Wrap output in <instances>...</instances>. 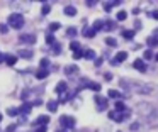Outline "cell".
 Segmentation results:
<instances>
[{"instance_id": "6da1fadb", "label": "cell", "mask_w": 158, "mask_h": 132, "mask_svg": "<svg viewBox=\"0 0 158 132\" xmlns=\"http://www.w3.org/2000/svg\"><path fill=\"white\" fill-rule=\"evenodd\" d=\"M121 86L127 88V90H131V91H136V93H141V95L153 93V85L146 83V81H139V80H127V78H123V80H121Z\"/></svg>"}, {"instance_id": "7a4b0ae2", "label": "cell", "mask_w": 158, "mask_h": 132, "mask_svg": "<svg viewBox=\"0 0 158 132\" xmlns=\"http://www.w3.org/2000/svg\"><path fill=\"white\" fill-rule=\"evenodd\" d=\"M24 15L22 14H10L7 19V24L9 27H12V29H22L24 27Z\"/></svg>"}, {"instance_id": "3957f363", "label": "cell", "mask_w": 158, "mask_h": 132, "mask_svg": "<svg viewBox=\"0 0 158 132\" xmlns=\"http://www.w3.org/2000/svg\"><path fill=\"white\" fill-rule=\"evenodd\" d=\"M129 117H131V112L129 110H124V112H109V118H110V120H114V122H117V124L129 120Z\"/></svg>"}, {"instance_id": "277c9868", "label": "cell", "mask_w": 158, "mask_h": 132, "mask_svg": "<svg viewBox=\"0 0 158 132\" xmlns=\"http://www.w3.org/2000/svg\"><path fill=\"white\" fill-rule=\"evenodd\" d=\"M60 124H61V129H73L75 127V124H77V120L72 117V115H61L60 117Z\"/></svg>"}, {"instance_id": "5b68a950", "label": "cell", "mask_w": 158, "mask_h": 132, "mask_svg": "<svg viewBox=\"0 0 158 132\" xmlns=\"http://www.w3.org/2000/svg\"><path fill=\"white\" fill-rule=\"evenodd\" d=\"M94 102H95V107L99 112H104L109 107V98H104V97H99V95H97V97L94 98Z\"/></svg>"}, {"instance_id": "8992f818", "label": "cell", "mask_w": 158, "mask_h": 132, "mask_svg": "<svg viewBox=\"0 0 158 132\" xmlns=\"http://www.w3.org/2000/svg\"><path fill=\"white\" fill-rule=\"evenodd\" d=\"M133 66H134V70L141 71V73H146V70H148L146 61H144V59H136V61L133 63Z\"/></svg>"}, {"instance_id": "52a82bcc", "label": "cell", "mask_w": 158, "mask_h": 132, "mask_svg": "<svg viewBox=\"0 0 158 132\" xmlns=\"http://www.w3.org/2000/svg\"><path fill=\"white\" fill-rule=\"evenodd\" d=\"M80 73V68L77 66V64H68V66H65V74H68V76H75V74Z\"/></svg>"}, {"instance_id": "ba28073f", "label": "cell", "mask_w": 158, "mask_h": 132, "mask_svg": "<svg viewBox=\"0 0 158 132\" xmlns=\"http://www.w3.org/2000/svg\"><path fill=\"white\" fill-rule=\"evenodd\" d=\"M19 39H21V42H27V44H34L36 42V36H34V34H21Z\"/></svg>"}, {"instance_id": "9c48e42d", "label": "cell", "mask_w": 158, "mask_h": 132, "mask_svg": "<svg viewBox=\"0 0 158 132\" xmlns=\"http://www.w3.org/2000/svg\"><path fill=\"white\" fill-rule=\"evenodd\" d=\"M31 108H32V105L27 103V102H24V103L21 105V108H19V115H29Z\"/></svg>"}, {"instance_id": "30bf717a", "label": "cell", "mask_w": 158, "mask_h": 132, "mask_svg": "<svg viewBox=\"0 0 158 132\" xmlns=\"http://www.w3.org/2000/svg\"><path fill=\"white\" fill-rule=\"evenodd\" d=\"M66 90H68V86H66V81H58V85H56V88H55L56 93H58V95H63Z\"/></svg>"}, {"instance_id": "8fae6325", "label": "cell", "mask_w": 158, "mask_h": 132, "mask_svg": "<svg viewBox=\"0 0 158 132\" xmlns=\"http://www.w3.org/2000/svg\"><path fill=\"white\" fill-rule=\"evenodd\" d=\"M32 49H19V53H17V56H21V58H24V59H31L32 58Z\"/></svg>"}, {"instance_id": "7c38bea8", "label": "cell", "mask_w": 158, "mask_h": 132, "mask_svg": "<svg viewBox=\"0 0 158 132\" xmlns=\"http://www.w3.org/2000/svg\"><path fill=\"white\" fill-rule=\"evenodd\" d=\"M4 61L9 64V66H14V64L17 63V56H15V54H5V56H4Z\"/></svg>"}, {"instance_id": "4fadbf2b", "label": "cell", "mask_w": 158, "mask_h": 132, "mask_svg": "<svg viewBox=\"0 0 158 132\" xmlns=\"http://www.w3.org/2000/svg\"><path fill=\"white\" fill-rule=\"evenodd\" d=\"M126 59H127V53H126V51H119V53L116 54V58H114V61H116L117 64L123 63V61H126Z\"/></svg>"}, {"instance_id": "5bb4252c", "label": "cell", "mask_w": 158, "mask_h": 132, "mask_svg": "<svg viewBox=\"0 0 158 132\" xmlns=\"http://www.w3.org/2000/svg\"><path fill=\"white\" fill-rule=\"evenodd\" d=\"M63 14L68 15V17H73V15H77V9L73 5H66L65 9H63Z\"/></svg>"}, {"instance_id": "9a60e30c", "label": "cell", "mask_w": 158, "mask_h": 132, "mask_svg": "<svg viewBox=\"0 0 158 132\" xmlns=\"http://www.w3.org/2000/svg\"><path fill=\"white\" fill-rule=\"evenodd\" d=\"M48 122H49V117H48V115H39V117L36 118V122H34V124L41 127V125H46Z\"/></svg>"}, {"instance_id": "2e32d148", "label": "cell", "mask_w": 158, "mask_h": 132, "mask_svg": "<svg viewBox=\"0 0 158 132\" xmlns=\"http://www.w3.org/2000/svg\"><path fill=\"white\" fill-rule=\"evenodd\" d=\"M49 74V71L48 70H41V68H39L38 71H36V78H38V80H44L46 76H48Z\"/></svg>"}, {"instance_id": "e0dca14e", "label": "cell", "mask_w": 158, "mask_h": 132, "mask_svg": "<svg viewBox=\"0 0 158 132\" xmlns=\"http://www.w3.org/2000/svg\"><path fill=\"white\" fill-rule=\"evenodd\" d=\"M109 98H116V100H121L123 98V93L121 91H117V90H109V95H107Z\"/></svg>"}, {"instance_id": "ac0fdd59", "label": "cell", "mask_w": 158, "mask_h": 132, "mask_svg": "<svg viewBox=\"0 0 158 132\" xmlns=\"http://www.w3.org/2000/svg\"><path fill=\"white\" fill-rule=\"evenodd\" d=\"M46 107H48L49 112H56V110H58V102L51 100V102H48V103H46Z\"/></svg>"}, {"instance_id": "d6986e66", "label": "cell", "mask_w": 158, "mask_h": 132, "mask_svg": "<svg viewBox=\"0 0 158 132\" xmlns=\"http://www.w3.org/2000/svg\"><path fill=\"white\" fill-rule=\"evenodd\" d=\"M114 5H121V2L119 0H117V2H106L104 3V10H106V12H110V9H112Z\"/></svg>"}, {"instance_id": "ffe728a7", "label": "cell", "mask_w": 158, "mask_h": 132, "mask_svg": "<svg viewBox=\"0 0 158 132\" xmlns=\"http://www.w3.org/2000/svg\"><path fill=\"white\" fill-rule=\"evenodd\" d=\"M102 27H104V20H100V19H99V20H95V22H94L92 29L95 30V34H97V32H99L100 29H102Z\"/></svg>"}, {"instance_id": "44dd1931", "label": "cell", "mask_w": 158, "mask_h": 132, "mask_svg": "<svg viewBox=\"0 0 158 132\" xmlns=\"http://www.w3.org/2000/svg\"><path fill=\"white\" fill-rule=\"evenodd\" d=\"M77 34H78V29H77V27H68V29H66V37H75Z\"/></svg>"}, {"instance_id": "7402d4cb", "label": "cell", "mask_w": 158, "mask_h": 132, "mask_svg": "<svg viewBox=\"0 0 158 132\" xmlns=\"http://www.w3.org/2000/svg\"><path fill=\"white\" fill-rule=\"evenodd\" d=\"M7 115H10V117H19V108L9 107V108H7Z\"/></svg>"}, {"instance_id": "603a6c76", "label": "cell", "mask_w": 158, "mask_h": 132, "mask_svg": "<svg viewBox=\"0 0 158 132\" xmlns=\"http://www.w3.org/2000/svg\"><path fill=\"white\" fill-rule=\"evenodd\" d=\"M121 34H123V37H124V39H127V41H129V39H133V37H134V34H136V32H134V30H123Z\"/></svg>"}, {"instance_id": "cb8c5ba5", "label": "cell", "mask_w": 158, "mask_h": 132, "mask_svg": "<svg viewBox=\"0 0 158 132\" xmlns=\"http://www.w3.org/2000/svg\"><path fill=\"white\" fill-rule=\"evenodd\" d=\"M146 42H148V46L150 47H153V46H158V37H153V36H150L146 39Z\"/></svg>"}, {"instance_id": "d4e9b609", "label": "cell", "mask_w": 158, "mask_h": 132, "mask_svg": "<svg viewBox=\"0 0 158 132\" xmlns=\"http://www.w3.org/2000/svg\"><path fill=\"white\" fill-rule=\"evenodd\" d=\"M116 19L117 20H126L127 19V12H126V10H119L117 15H116Z\"/></svg>"}, {"instance_id": "484cf974", "label": "cell", "mask_w": 158, "mask_h": 132, "mask_svg": "<svg viewBox=\"0 0 158 132\" xmlns=\"http://www.w3.org/2000/svg\"><path fill=\"white\" fill-rule=\"evenodd\" d=\"M51 47H53V49H51V53H53V54H56V56H58V54L61 53V46H60L58 42H55Z\"/></svg>"}, {"instance_id": "4316f807", "label": "cell", "mask_w": 158, "mask_h": 132, "mask_svg": "<svg viewBox=\"0 0 158 132\" xmlns=\"http://www.w3.org/2000/svg\"><path fill=\"white\" fill-rule=\"evenodd\" d=\"M126 110V105H124V102H116V112H124Z\"/></svg>"}, {"instance_id": "83f0119b", "label": "cell", "mask_w": 158, "mask_h": 132, "mask_svg": "<svg viewBox=\"0 0 158 132\" xmlns=\"http://www.w3.org/2000/svg\"><path fill=\"white\" fill-rule=\"evenodd\" d=\"M49 12H51V5H49V3H44L43 9H41V14H43V15H48Z\"/></svg>"}, {"instance_id": "f1b7e54d", "label": "cell", "mask_w": 158, "mask_h": 132, "mask_svg": "<svg viewBox=\"0 0 158 132\" xmlns=\"http://www.w3.org/2000/svg\"><path fill=\"white\" fill-rule=\"evenodd\" d=\"M46 42H48V44H51V46H53V44H55V42H56V39H55V36H53V34H51V32H48V34H46Z\"/></svg>"}, {"instance_id": "f546056e", "label": "cell", "mask_w": 158, "mask_h": 132, "mask_svg": "<svg viewBox=\"0 0 158 132\" xmlns=\"http://www.w3.org/2000/svg\"><path fill=\"white\" fill-rule=\"evenodd\" d=\"M106 44H107V46H112V47H116V46H117V41L114 39V37H106Z\"/></svg>"}, {"instance_id": "4dcf8cb0", "label": "cell", "mask_w": 158, "mask_h": 132, "mask_svg": "<svg viewBox=\"0 0 158 132\" xmlns=\"http://www.w3.org/2000/svg\"><path fill=\"white\" fill-rule=\"evenodd\" d=\"M60 27H61V26H60V22H51V24H49V32L53 34L55 30H58Z\"/></svg>"}, {"instance_id": "1f68e13d", "label": "cell", "mask_w": 158, "mask_h": 132, "mask_svg": "<svg viewBox=\"0 0 158 132\" xmlns=\"http://www.w3.org/2000/svg\"><path fill=\"white\" fill-rule=\"evenodd\" d=\"M83 56H85L87 59H95V53H94L92 49H87V51H85V54H83Z\"/></svg>"}, {"instance_id": "d6a6232c", "label": "cell", "mask_w": 158, "mask_h": 132, "mask_svg": "<svg viewBox=\"0 0 158 132\" xmlns=\"http://www.w3.org/2000/svg\"><path fill=\"white\" fill-rule=\"evenodd\" d=\"M70 49L73 51V53H75V51H78V49H82V46H80L78 42H77V41H73L72 44H70Z\"/></svg>"}, {"instance_id": "836d02e7", "label": "cell", "mask_w": 158, "mask_h": 132, "mask_svg": "<svg viewBox=\"0 0 158 132\" xmlns=\"http://www.w3.org/2000/svg\"><path fill=\"white\" fill-rule=\"evenodd\" d=\"M83 54H85V51H82V49L75 51V53H73V59H80V58H82Z\"/></svg>"}, {"instance_id": "e575fe53", "label": "cell", "mask_w": 158, "mask_h": 132, "mask_svg": "<svg viewBox=\"0 0 158 132\" xmlns=\"http://www.w3.org/2000/svg\"><path fill=\"white\" fill-rule=\"evenodd\" d=\"M144 59H151V58H155V54H153V51H151V49H146V51H144Z\"/></svg>"}, {"instance_id": "d590c367", "label": "cell", "mask_w": 158, "mask_h": 132, "mask_svg": "<svg viewBox=\"0 0 158 132\" xmlns=\"http://www.w3.org/2000/svg\"><path fill=\"white\" fill-rule=\"evenodd\" d=\"M114 27H116V24H114V22H104V29H106V30H112Z\"/></svg>"}, {"instance_id": "8d00e7d4", "label": "cell", "mask_w": 158, "mask_h": 132, "mask_svg": "<svg viewBox=\"0 0 158 132\" xmlns=\"http://www.w3.org/2000/svg\"><path fill=\"white\" fill-rule=\"evenodd\" d=\"M83 34H85V37H94V36H95V30H94L92 27H90V29H87Z\"/></svg>"}, {"instance_id": "74e56055", "label": "cell", "mask_w": 158, "mask_h": 132, "mask_svg": "<svg viewBox=\"0 0 158 132\" xmlns=\"http://www.w3.org/2000/svg\"><path fill=\"white\" fill-rule=\"evenodd\" d=\"M48 66H49V59H46V58H43V59H41V70H46Z\"/></svg>"}, {"instance_id": "f35d334b", "label": "cell", "mask_w": 158, "mask_h": 132, "mask_svg": "<svg viewBox=\"0 0 158 132\" xmlns=\"http://www.w3.org/2000/svg\"><path fill=\"white\" fill-rule=\"evenodd\" d=\"M129 129H131V130H133V132H138V130H139V122H133Z\"/></svg>"}, {"instance_id": "ab89813d", "label": "cell", "mask_w": 158, "mask_h": 132, "mask_svg": "<svg viewBox=\"0 0 158 132\" xmlns=\"http://www.w3.org/2000/svg\"><path fill=\"white\" fill-rule=\"evenodd\" d=\"M0 32H2V34H7V32H9V26H5V24H0Z\"/></svg>"}, {"instance_id": "60d3db41", "label": "cell", "mask_w": 158, "mask_h": 132, "mask_svg": "<svg viewBox=\"0 0 158 132\" xmlns=\"http://www.w3.org/2000/svg\"><path fill=\"white\" fill-rule=\"evenodd\" d=\"M148 15H150V17H153V19H156V20H158V10H153V12H148Z\"/></svg>"}, {"instance_id": "b9f144b4", "label": "cell", "mask_w": 158, "mask_h": 132, "mask_svg": "<svg viewBox=\"0 0 158 132\" xmlns=\"http://www.w3.org/2000/svg\"><path fill=\"white\" fill-rule=\"evenodd\" d=\"M104 78H106L107 81H110V80H112V73H106V74H104Z\"/></svg>"}, {"instance_id": "7bdbcfd3", "label": "cell", "mask_w": 158, "mask_h": 132, "mask_svg": "<svg viewBox=\"0 0 158 132\" xmlns=\"http://www.w3.org/2000/svg\"><path fill=\"white\" fill-rule=\"evenodd\" d=\"M102 63H104V59H100V58H99V59H95V66H97V68L102 66Z\"/></svg>"}, {"instance_id": "ee69618b", "label": "cell", "mask_w": 158, "mask_h": 132, "mask_svg": "<svg viewBox=\"0 0 158 132\" xmlns=\"http://www.w3.org/2000/svg\"><path fill=\"white\" fill-rule=\"evenodd\" d=\"M36 132H46V125H41V127L36 129Z\"/></svg>"}, {"instance_id": "f6af8a7d", "label": "cell", "mask_w": 158, "mask_h": 132, "mask_svg": "<svg viewBox=\"0 0 158 132\" xmlns=\"http://www.w3.org/2000/svg\"><path fill=\"white\" fill-rule=\"evenodd\" d=\"M15 129H17V127H15V125H9V127H7V132H14Z\"/></svg>"}, {"instance_id": "bcb514c9", "label": "cell", "mask_w": 158, "mask_h": 132, "mask_svg": "<svg viewBox=\"0 0 158 132\" xmlns=\"http://www.w3.org/2000/svg\"><path fill=\"white\" fill-rule=\"evenodd\" d=\"M87 5H89V7H94V5H95V2H94V0H89V2H87Z\"/></svg>"}, {"instance_id": "7dc6e473", "label": "cell", "mask_w": 158, "mask_h": 132, "mask_svg": "<svg viewBox=\"0 0 158 132\" xmlns=\"http://www.w3.org/2000/svg\"><path fill=\"white\" fill-rule=\"evenodd\" d=\"M141 12V10L139 9H136V7H134V9H133V14H134V15H138V14H139Z\"/></svg>"}, {"instance_id": "c3c4849f", "label": "cell", "mask_w": 158, "mask_h": 132, "mask_svg": "<svg viewBox=\"0 0 158 132\" xmlns=\"http://www.w3.org/2000/svg\"><path fill=\"white\" fill-rule=\"evenodd\" d=\"M134 27H136V29H141V22H134Z\"/></svg>"}, {"instance_id": "681fc988", "label": "cell", "mask_w": 158, "mask_h": 132, "mask_svg": "<svg viewBox=\"0 0 158 132\" xmlns=\"http://www.w3.org/2000/svg\"><path fill=\"white\" fill-rule=\"evenodd\" d=\"M153 37H158V29H155V30H153Z\"/></svg>"}, {"instance_id": "f907efd6", "label": "cell", "mask_w": 158, "mask_h": 132, "mask_svg": "<svg viewBox=\"0 0 158 132\" xmlns=\"http://www.w3.org/2000/svg\"><path fill=\"white\" fill-rule=\"evenodd\" d=\"M56 132H68L66 129H60V130H56Z\"/></svg>"}, {"instance_id": "816d5d0a", "label": "cell", "mask_w": 158, "mask_h": 132, "mask_svg": "<svg viewBox=\"0 0 158 132\" xmlns=\"http://www.w3.org/2000/svg\"><path fill=\"white\" fill-rule=\"evenodd\" d=\"M155 59H156V61H158V53H156V54H155Z\"/></svg>"}, {"instance_id": "f5cc1de1", "label": "cell", "mask_w": 158, "mask_h": 132, "mask_svg": "<svg viewBox=\"0 0 158 132\" xmlns=\"http://www.w3.org/2000/svg\"><path fill=\"white\" fill-rule=\"evenodd\" d=\"M2 118H4V115H2V114H0V122H2Z\"/></svg>"}, {"instance_id": "db71d44e", "label": "cell", "mask_w": 158, "mask_h": 132, "mask_svg": "<svg viewBox=\"0 0 158 132\" xmlns=\"http://www.w3.org/2000/svg\"><path fill=\"white\" fill-rule=\"evenodd\" d=\"M0 56H2V54H0Z\"/></svg>"}]
</instances>
